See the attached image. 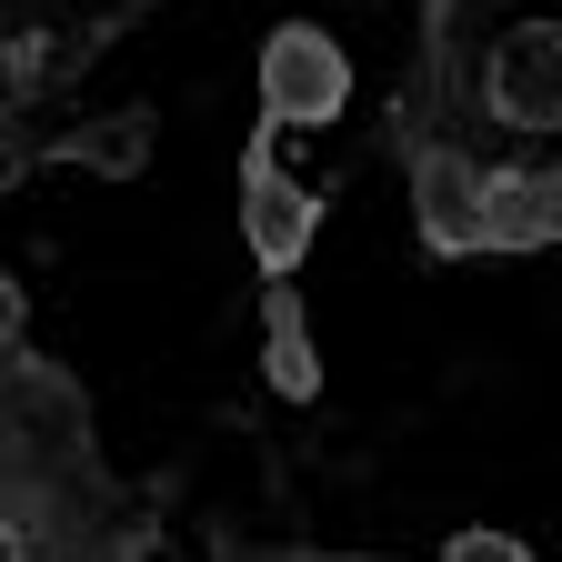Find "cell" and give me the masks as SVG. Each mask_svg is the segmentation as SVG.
I'll return each mask as SVG.
<instances>
[{"label": "cell", "mask_w": 562, "mask_h": 562, "mask_svg": "<svg viewBox=\"0 0 562 562\" xmlns=\"http://www.w3.org/2000/svg\"><path fill=\"white\" fill-rule=\"evenodd\" d=\"M341 101H351L341 41L312 21H281L261 41V121H341Z\"/></svg>", "instance_id": "cell-1"}, {"label": "cell", "mask_w": 562, "mask_h": 562, "mask_svg": "<svg viewBox=\"0 0 562 562\" xmlns=\"http://www.w3.org/2000/svg\"><path fill=\"white\" fill-rule=\"evenodd\" d=\"M312 222H322V201L281 181L271 140H251V151H241V241L261 251V271H292L312 251Z\"/></svg>", "instance_id": "cell-2"}, {"label": "cell", "mask_w": 562, "mask_h": 562, "mask_svg": "<svg viewBox=\"0 0 562 562\" xmlns=\"http://www.w3.org/2000/svg\"><path fill=\"white\" fill-rule=\"evenodd\" d=\"M492 111L513 131H562V31L552 21H522L492 60Z\"/></svg>", "instance_id": "cell-3"}, {"label": "cell", "mask_w": 562, "mask_h": 562, "mask_svg": "<svg viewBox=\"0 0 562 562\" xmlns=\"http://www.w3.org/2000/svg\"><path fill=\"white\" fill-rule=\"evenodd\" d=\"M261 322H271V382L302 402V392H312V341H302V312H292V302H271Z\"/></svg>", "instance_id": "cell-4"}]
</instances>
